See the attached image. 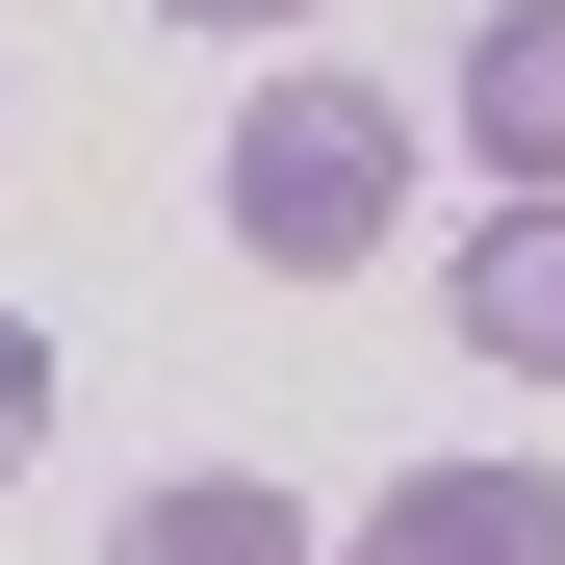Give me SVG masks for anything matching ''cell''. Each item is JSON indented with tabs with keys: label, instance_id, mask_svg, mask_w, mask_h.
<instances>
[{
	"label": "cell",
	"instance_id": "1",
	"mask_svg": "<svg viewBox=\"0 0 565 565\" xmlns=\"http://www.w3.org/2000/svg\"><path fill=\"white\" fill-rule=\"evenodd\" d=\"M412 232V104L386 77H257L232 104V257L257 282H360Z\"/></svg>",
	"mask_w": 565,
	"mask_h": 565
},
{
	"label": "cell",
	"instance_id": "2",
	"mask_svg": "<svg viewBox=\"0 0 565 565\" xmlns=\"http://www.w3.org/2000/svg\"><path fill=\"white\" fill-rule=\"evenodd\" d=\"M334 565H565V489H540V462H412Z\"/></svg>",
	"mask_w": 565,
	"mask_h": 565
},
{
	"label": "cell",
	"instance_id": "3",
	"mask_svg": "<svg viewBox=\"0 0 565 565\" xmlns=\"http://www.w3.org/2000/svg\"><path fill=\"white\" fill-rule=\"evenodd\" d=\"M437 309H462V360H514V386H565V180H514V206L462 232V282H437Z\"/></svg>",
	"mask_w": 565,
	"mask_h": 565
},
{
	"label": "cell",
	"instance_id": "4",
	"mask_svg": "<svg viewBox=\"0 0 565 565\" xmlns=\"http://www.w3.org/2000/svg\"><path fill=\"white\" fill-rule=\"evenodd\" d=\"M462 154L565 180V0H489V26H462Z\"/></svg>",
	"mask_w": 565,
	"mask_h": 565
},
{
	"label": "cell",
	"instance_id": "5",
	"mask_svg": "<svg viewBox=\"0 0 565 565\" xmlns=\"http://www.w3.org/2000/svg\"><path fill=\"white\" fill-rule=\"evenodd\" d=\"M104 565H309V514H282L257 462H180V489H129V514H104Z\"/></svg>",
	"mask_w": 565,
	"mask_h": 565
},
{
	"label": "cell",
	"instance_id": "6",
	"mask_svg": "<svg viewBox=\"0 0 565 565\" xmlns=\"http://www.w3.org/2000/svg\"><path fill=\"white\" fill-rule=\"evenodd\" d=\"M26 437H52V334L0 309V462H26Z\"/></svg>",
	"mask_w": 565,
	"mask_h": 565
},
{
	"label": "cell",
	"instance_id": "7",
	"mask_svg": "<svg viewBox=\"0 0 565 565\" xmlns=\"http://www.w3.org/2000/svg\"><path fill=\"white\" fill-rule=\"evenodd\" d=\"M154 26H309V0H154Z\"/></svg>",
	"mask_w": 565,
	"mask_h": 565
}]
</instances>
